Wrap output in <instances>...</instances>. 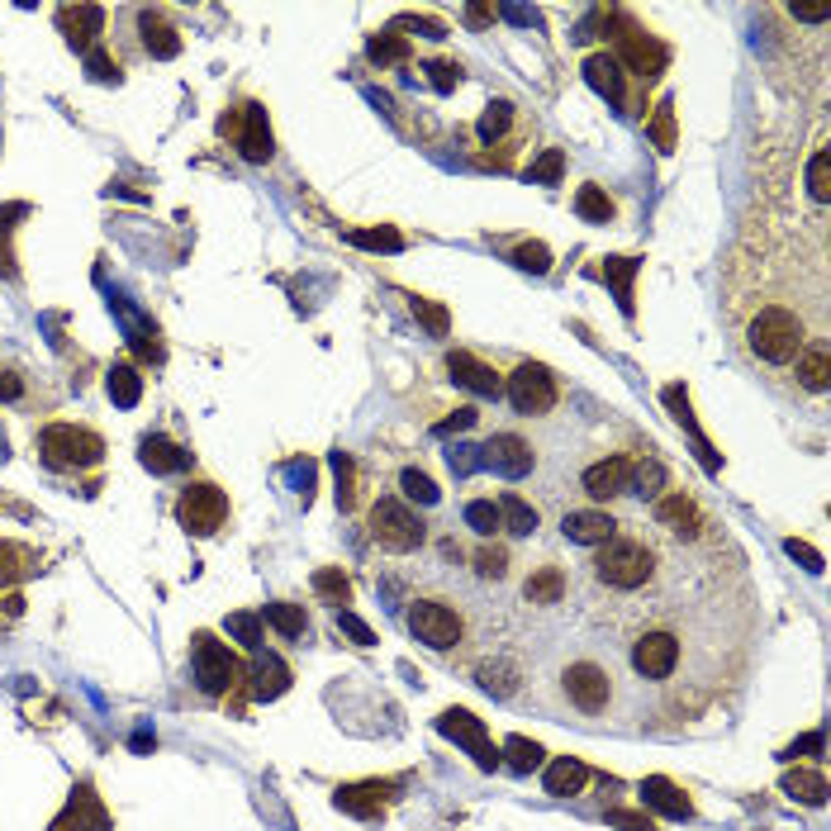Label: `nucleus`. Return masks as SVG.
I'll use <instances>...</instances> for the list:
<instances>
[{
	"label": "nucleus",
	"mask_w": 831,
	"mask_h": 831,
	"mask_svg": "<svg viewBox=\"0 0 831 831\" xmlns=\"http://www.w3.org/2000/svg\"><path fill=\"white\" fill-rule=\"evenodd\" d=\"M652 570H656V556L637 537H613V542H604L599 556H594V580H599L604 590H642V584L652 580Z\"/></svg>",
	"instance_id": "obj_1"
},
{
	"label": "nucleus",
	"mask_w": 831,
	"mask_h": 831,
	"mask_svg": "<svg viewBox=\"0 0 831 831\" xmlns=\"http://www.w3.org/2000/svg\"><path fill=\"white\" fill-rule=\"evenodd\" d=\"M38 451H44V461L53 466V471H86V466H100L106 443H100V433H90V427L48 423L44 433H38Z\"/></svg>",
	"instance_id": "obj_2"
},
{
	"label": "nucleus",
	"mask_w": 831,
	"mask_h": 831,
	"mask_svg": "<svg viewBox=\"0 0 831 831\" xmlns=\"http://www.w3.org/2000/svg\"><path fill=\"white\" fill-rule=\"evenodd\" d=\"M371 537L381 542L385 551H413V547H423V518L409 509L405 499H395V495H381L371 504Z\"/></svg>",
	"instance_id": "obj_3"
},
{
	"label": "nucleus",
	"mask_w": 831,
	"mask_h": 831,
	"mask_svg": "<svg viewBox=\"0 0 831 831\" xmlns=\"http://www.w3.org/2000/svg\"><path fill=\"white\" fill-rule=\"evenodd\" d=\"M176 518H181V528L186 532H195V537H214V532L224 528V518H228V495L219 485H210V480H195V485L181 489Z\"/></svg>",
	"instance_id": "obj_4"
},
{
	"label": "nucleus",
	"mask_w": 831,
	"mask_h": 831,
	"mask_svg": "<svg viewBox=\"0 0 831 831\" xmlns=\"http://www.w3.org/2000/svg\"><path fill=\"white\" fill-rule=\"evenodd\" d=\"M556 399H561V389H556V375L542 367V361H523V367L509 375V405H513V413H523V419L551 413Z\"/></svg>",
	"instance_id": "obj_5"
},
{
	"label": "nucleus",
	"mask_w": 831,
	"mask_h": 831,
	"mask_svg": "<svg viewBox=\"0 0 831 831\" xmlns=\"http://www.w3.org/2000/svg\"><path fill=\"white\" fill-rule=\"evenodd\" d=\"M618 67L622 72H632V76H642V82H652V76L666 72V62H670V48L660 44V38H652L646 29H637V24H628L622 20V34H618Z\"/></svg>",
	"instance_id": "obj_6"
},
{
	"label": "nucleus",
	"mask_w": 831,
	"mask_h": 831,
	"mask_svg": "<svg viewBox=\"0 0 831 831\" xmlns=\"http://www.w3.org/2000/svg\"><path fill=\"white\" fill-rule=\"evenodd\" d=\"M409 632L423 646H433V652H451L461 642V618H457V608H447L437 599H419L409 608Z\"/></svg>",
	"instance_id": "obj_7"
},
{
	"label": "nucleus",
	"mask_w": 831,
	"mask_h": 831,
	"mask_svg": "<svg viewBox=\"0 0 831 831\" xmlns=\"http://www.w3.org/2000/svg\"><path fill=\"white\" fill-rule=\"evenodd\" d=\"M219 128L238 138V152L248 162H271V152H276V138H271V124H266L262 106H238L233 114H224V124Z\"/></svg>",
	"instance_id": "obj_8"
},
{
	"label": "nucleus",
	"mask_w": 831,
	"mask_h": 831,
	"mask_svg": "<svg viewBox=\"0 0 831 831\" xmlns=\"http://www.w3.org/2000/svg\"><path fill=\"white\" fill-rule=\"evenodd\" d=\"M233 680H238V656L224 642H214L210 632H200L195 637V684L204 694H228Z\"/></svg>",
	"instance_id": "obj_9"
},
{
	"label": "nucleus",
	"mask_w": 831,
	"mask_h": 831,
	"mask_svg": "<svg viewBox=\"0 0 831 831\" xmlns=\"http://www.w3.org/2000/svg\"><path fill=\"white\" fill-rule=\"evenodd\" d=\"M437 732L451 736V742H457V746L471 751L480 770H495V765H499V751H495V742H489V732H485V722H480L475 712H466V708H447L443 718H437Z\"/></svg>",
	"instance_id": "obj_10"
},
{
	"label": "nucleus",
	"mask_w": 831,
	"mask_h": 831,
	"mask_svg": "<svg viewBox=\"0 0 831 831\" xmlns=\"http://www.w3.org/2000/svg\"><path fill=\"white\" fill-rule=\"evenodd\" d=\"M566 694L580 712H604L613 704V680H608V670L594 666V660H575V666L566 670Z\"/></svg>",
	"instance_id": "obj_11"
},
{
	"label": "nucleus",
	"mask_w": 831,
	"mask_h": 831,
	"mask_svg": "<svg viewBox=\"0 0 831 831\" xmlns=\"http://www.w3.org/2000/svg\"><path fill=\"white\" fill-rule=\"evenodd\" d=\"M674 666H680V642H674L670 632H642V637L632 642V670H637L642 680H670Z\"/></svg>",
	"instance_id": "obj_12"
},
{
	"label": "nucleus",
	"mask_w": 831,
	"mask_h": 831,
	"mask_svg": "<svg viewBox=\"0 0 831 831\" xmlns=\"http://www.w3.org/2000/svg\"><path fill=\"white\" fill-rule=\"evenodd\" d=\"M48 831H110V813H106V803H100L96 789L76 784L72 798H67V808L53 817V827H48Z\"/></svg>",
	"instance_id": "obj_13"
},
{
	"label": "nucleus",
	"mask_w": 831,
	"mask_h": 831,
	"mask_svg": "<svg viewBox=\"0 0 831 831\" xmlns=\"http://www.w3.org/2000/svg\"><path fill=\"white\" fill-rule=\"evenodd\" d=\"M480 451H485L480 461L495 466V471L509 475V480H523V475L532 471V461H537V457H532V443H523L518 433H495Z\"/></svg>",
	"instance_id": "obj_14"
},
{
	"label": "nucleus",
	"mask_w": 831,
	"mask_h": 831,
	"mask_svg": "<svg viewBox=\"0 0 831 831\" xmlns=\"http://www.w3.org/2000/svg\"><path fill=\"white\" fill-rule=\"evenodd\" d=\"M58 29H62V38H67L76 53H90V48H96V38L106 34V10H100V5H62L58 10Z\"/></svg>",
	"instance_id": "obj_15"
},
{
	"label": "nucleus",
	"mask_w": 831,
	"mask_h": 831,
	"mask_svg": "<svg viewBox=\"0 0 831 831\" xmlns=\"http://www.w3.org/2000/svg\"><path fill=\"white\" fill-rule=\"evenodd\" d=\"M561 532L570 542H580V547H604V542L618 537V523H613V513H604V509H570L561 518Z\"/></svg>",
	"instance_id": "obj_16"
},
{
	"label": "nucleus",
	"mask_w": 831,
	"mask_h": 831,
	"mask_svg": "<svg viewBox=\"0 0 831 831\" xmlns=\"http://www.w3.org/2000/svg\"><path fill=\"white\" fill-rule=\"evenodd\" d=\"M447 371H451V381L466 385V389H471V395H480V399H495L499 389H504V381L495 375V367H485V361L471 357V352H447Z\"/></svg>",
	"instance_id": "obj_17"
},
{
	"label": "nucleus",
	"mask_w": 831,
	"mask_h": 831,
	"mask_svg": "<svg viewBox=\"0 0 831 831\" xmlns=\"http://www.w3.org/2000/svg\"><path fill=\"white\" fill-rule=\"evenodd\" d=\"M138 44L148 58H176L181 53V34L162 10H138Z\"/></svg>",
	"instance_id": "obj_18"
},
{
	"label": "nucleus",
	"mask_w": 831,
	"mask_h": 831,
	"mask_svg": "<svg viewBox=\"0 0 831 831\" xmlns=\"http://www.w3.org/2000/svg\"><path fill=\"white\" fill-rule=\"evenodd\" d=\"M628 489H632V461L628 457H608V461L584 471V495H594V499H618V495H628Z\"/></svg>",
	"instance_id": "obj_19"
},
{
	"label": "nucleus",
	"mask_w": 831,
	"mask_h": 831,
	"mask_svg": "<svg viewBox=\"0 0 831 831\" xmlns=\"http://www.w3.org/2000/svg\"><path fill=\"white\" fill-rule=\"evenodd\" d=\"M138 461H142V471H152V475H176V471H186L190 466V451L181 443H172V437L152 433V437H142Z\"/></svg>",
	"instance_id": "obj_20"
},
{
	"label": "nucleus",
	"mask_w": 831,
	"mask_h": 831,
	"mask_svg": "<svg viewBox=\"0 0 831 831\" xmlns=\"http://www.w3.org/2000/svg\"><path fill=\"white\" fill-rule=\"evenodd\" d=\"M389 794H395V784H381V779H371V784H347V789H337L333 803L343 813H352V817H375L389 803Z\"/></svg>",
	"instance_id": "obj_21"
},
{
	"label": "nucleus",
	"mask_w": 831,
	"mask_h": 831,
	"mask_svg": "<svg viewBox=\"0 0 831 831\" xmlns=\"http://www.w3.org/2000/svg\"><path fill=\"white\" fill-rule=\"evenodd\" d=\"M584 82L599 90L604 100H613V106L628 100V82H622V67H618L613 53H590L584 58Z\"/></svg>",
	"instance_id": "obj_22"
},
{
	"label": "nucleus",
	"mask_w": 831,
	"mask_h": 831,
	"mask_svg": "<svg viewBox=\"0 0 831 831\" xmlns=\"http://www.w3.org/2000/svg\"><path fill=\"white\" fill-rule=\"evenodd\" d=\"M642 798H646V808H656L660 817H674V822H684V817H694V803L690 794H680V784H670V779H642Z\"/></svg>",
	"instance_id": "obj_23"
},
{
	"label": "nucleus",
	"mask_w": 831,
	"mask_h": 831,
	"mask_svg": "<svg viewBox=\"0 0 831 831\" xmlns=\"http://www.w3.org/2000/svg\"><path fill=\"white\" fill-rule=\"evenodd\" d=\"M248 680H252V698H281L285 690H290V666H285L281 656H271V652L266 656L257 652Z\"/></svg>",
	"instance_id": "obj_24"
},
{
	"label": "nucleus",
	"mask_w": 831,
	"mask_h": 831,
	"mask_svg": "<svg viewBox=\"0 0 831 831\" xmlns=\"http://www.w3.org/2000/svg\"><path fill=\"white\" fill-rule=\"evenodd\" d=\"M38 566H44V556H38L34 547H24V542H10V537H0V590H5V584H20V580H29Z\"/></svg>",
	"instance_id": "obj_25"
},
{
	"label": "nucleus",
	"mask_w": 831,
	"mask_h": 831,
	"mask_svg": "<svg viewBox=\"0 0 831 831\" xmlns=\"http://www.w3.org/2000/svg\"><path fill=\"white\" fill-rule=\"evenodd\" d=\"M656 523L670 528V532H680V537H684V532L694 537V532H698V504L684 495V489H674V495H666V499L656 504Z\"/></svg>",
	"instance_id": "obj_26"
},
{
	"label": "nucleus",
	"mask_w": 831,
	"mask_h": 831,
	"mask_svg": "<svg viewBox=\"0 0 831 831\" xmlns=\"http://www.w3.org/2000/svg\"><path fill=\"white\" fill-rule=\"evenodd\" d=\"M794 375H798V389H808V395H827L831 385V357H827V343L808 347L798 361H794Z\"/></svg>",
	"instance_id": "obj_27"
},
{
	"label": "nucleus",
	"mask_w": 831,
	"mask_h": 831,
	"mask_svg": "<svg viewBox=\"0 0 831 831\" xmlns=\"http://www.w3.org/2000/svg\"><path fill=\"white\" fill-rule=\"evenodd\" d=\"M584 784H590V765H584V760L556 756V760L547 765V794H551V798H570V794H580Z\"/></svg>",
	"instance_id": "obj_28"
},
{
	"label": "nucleus",
	"mask_w": 831,
	"mask_h": 831,
	"mask_svg": "<svg viewBox=\"0 0 831 831\" xmlns=\"http://www.w3.org/2000/svg\"><path fill=\"white\" fill-rule=\"evenodd\" d=\"M499 528L504 532H513V537H532V532H537V509H532L528 499H518V495H504L499 504Z\"/></svg>",
	"instance_id": "obj_29"
},
{
	"label": "nucleus",
	"mask_w": 831,
	"mask_h": 831,
	"mask_svg": "<svg viewBox=\"0 0 831 831\" xmlns=\"http://www.w3.org/2000/svg\"><path fill=\"white\" fill-rule=\"evenodd\" d=\"M106 389H110V399L120 409H134L138 399H142V375L128 367V361H120V367H110V381H106Z\"/></svg>",
	"instance_id": "obj_30"
},
{
	"label": "nucleus",
	"mask_w": 831,
	"mask_h": 831,
	"mask_svg": "<svg viewBox=\"0 0 831 831\" xmlns=\"http://www.w3.org/2000/svg\"><path fill=\"white\" fill-rule=\"evenodd\" d=\"M523 594H528V604H561V594H566V575H561V570H556V566H542L537 575H528Z\"/></svg>",
	"instance_id": "obj_31"
},
{
	"label": "nucleus",
	"mask_w": 831,
	"mask_h": 831,
	"mask_svg": "<svg viewBox=\"0 0 831 831\" xmlns=\"http://www.w3.org/2000/svg\"><path fill=\"white\" fill-rule=\"evenodd\" d=\"M827 190H831V152L822 142V148L813 152V162H808V200H813L817 214H827Z\"/></svg>",
	"instance_id": "obj_32"
},
{
	"label": "nucleus",
	"mask_w": 831,
	"mask_h": 831,
	"mask_svg": "<svg viewBox=\"0 0 831 831\" xmlns=\"http://www.w3.org/2000/svg\"><path fill=\"white\" fill-rule=\"evenodd\" d=\"M784 794L798 798V803H808V808H817V803L827 798V779L813 774V770H789L784 774Z\"/></svg>",
	"instance_id": "obj_33"
},
{
	"label": "nucleus",
	"mask_w": 831,
	"mask_h": 831,
	"mask_svg": "<svg viewBox=\"0 0 831 831\" xmlns=\"http://www.w3.org/2000/svg\"><path fill=\"white\" fill-rule=\"evenodd\" d=\"M367 53H371V62H381V67H395V62H409V38L399 29H385L367 44Z\"/></svg>",
	"instance_id": "obj_34"
},
{
	"label": "nucleus",
	"mask_w": 831,
	"mask_h": 831,
	"mask_svg": "<svg viewBox=\"0 0 831 831\" xmlns=\"http://www.w3.org/2000/svg\"><path fill=\"white\" fill-rule=\"evenodd\" d=\"M637 266L642 262H632V257H608V266H604V281H613L622 314H632V276H637Z\"/></svg>",
	"instance_id": "obj_35"
},
{
	"label": "nucleus",
	"mask_w": 831,
	"mask_h": 831,
	"mask_svg": "<svg viewBox=\"0 0 831 831\" xmlns=\"http://www.w3.org/2000/svg\"><path fill=\"white\" fill-rule=\"evenodd\" d=\"M513 120H518V110L509 106V100H495V106L480 114V138H485L489 148H495V142L504 148V134H509V124H513Z\"/></svg>",
	"instance_id": "obj_36"
},
{
	"label": "nucleus",
	"mask_w": 831,
	"mask_h": 831,
	"mask_svg": "<svg viewBox=\"0 0 831 831\" xmlns=\"http://www.w3.org/2000/svg\"><path fill=\"white\" fill-rule=\"evenodd\" d=\"M542 756H547V751H542L537 742H528V736H509V742H504V765L518 770V774H532L542 765Z\"/></svg>",
	"instance_id": "obj_37"
},
{
	"label": "nucleus",
	"mask_w": 831,
	"mask_h": 831,
	"mask_svg": "<svg viewBox=\"0 0 831 831\" xmlns=\"http://www.w3.org/2000/svg\"><path fill=\"white\" fill-rule=\"evenodd\" d=\"M266 622L281 632V637H305L309 632V618L300 604H266Z\"/></svg>",
	"instance_id": "obj_38"
},
{
	"label": "nucleus",
	"mask_w": 831,
	"mask_h": 831,
	"mask_svg": "<svg viewBox=\"0 0 831 831\" xmlns=\"http://www.w3.org/2000/svg\"><path fill=\"white\" fill-rule=\"evenodd\" d=\"M480 690L495 694V698H509L518 690V670L509 660H495V666H480Z\"/></svg>",
	"instance_id": "obj_39"
},
{
	"label": "nucleus",
	"mask_w": 831,
	"mask_h": 831,
	"mask_svg": "<svg viewBox=\"0 0 831 831\" xmlns=\"http://www.w3.org/2000/svg\"><path fill=\"white\" fill-rule=\"evenodd\" d=\"M575 210H580V219H594V224H608V219H613V200H608V190H599V186H580V195H575Z\"/></svg>",
	"instance_id": "obj_40"
},
{
	"label": "nucleus",
	"mask_w": 831,
	"mask_h": 831,
	"mask_svg": "<svg viewBox=\"0 0 831 831\" xmlns=\"http://www.w3.org/2000/svg\"><path fill=\"white\" fill-rule=\"evenodd\" d=\"M347 243H357V248H367V252H399L405 248V238H399L395 228H352Z\"/></svg>",
	"instance_id": "obj_41"
},
{
	"label": "nucleus",
	"mask_w": 831,
	"mask_h": 831,
	"mask_svg": "<svg viewBox=\"0 0 831 831\" xmlns=\"http://www.w3.org/2000/svg\"><path fill=\"white\" fill-rule=\"evenodd\" d=\"M314 590H319V599H328V604H352V580H347L343 570H319Z\"/></svg>",
	"instance_id": "obj_42"
},
{
	"label": "nucleus",
	"mask_w": 831,
	"mask_h": 831,
	"mask_svg": "<svg viewBox=\"0 0 831 831\" xmlns=\"http://www.w3.org/2000/svg\"><path fill=\"white\" fill-rule=\"evenodd\" d=\"M466 528H475L480 537H495V532H499L495 499H471V504H466Z\"/></svg>",
	"instance_id": "obj_43"
},
{
	"label": "nucleus",
	"mask_w": 831,
	"mask_h": 831,
	"mask_svg": "<svg viewBox=\"0 0 831 831\" xmlns=\"http://www.w3.org/2000/svg\"><path fill=\"white\" fill-rule=\"evenodd\" d=\"M24 214V204H5L0 210V271L15 276V252H10V233H15V219Z\"/></svg>",
	"instance_id": "obj_44"
},
{
	"label": "nucleus",
	"mask_w": 831,
	"mask_h": 831,
	"mask_svg": "<svg viewBox=\"0 0 831 831\" xmlns=\"http://www.w3.org/2000/svg\"><path fill=\"white\" fill-rule=\"evenodd\" d=\"M399 485H405V495H409V499H419V504H437V499H443V489L433 485V475L413 471V466H409L405 475H399Z\"/></svg>",
	"instance_id": "obj_45"
},
{
	"label": "nucleus",
	"mask_w": 831,
	"mask_h": 831,
	"mask_svg": "<svg viewBox=\"0 0 831 831\" xmlns=\"http://www.w3.org/2000/svg\"><path fill=\"white\" fill-rule=\"evenodd\" d=\"M652 138H656L660 152L674 148V106H670V100H660L656 114H652Z\"/></svg>",
	"instance_id": "obj_46"
},
{
	"label": "nucleus",
	"mask_w": 831,
	"mask_h": 831,
	"mask_svg": "<svg viewBox=\"0 0 831 831\" xmlns=\"http://www.w3.org/2000/svg\"><path fill=\"white\" fill-rule=\"evenodd\" d=\"M228 632H233V637H238L243 646H248V652H257V646H262V618H252V613H233V618H228Z\"/></svg>",
	"instance_id": "obj_47"
},
{
	"label": "nucleus",
	"mask_w": 831,
	"mask_h": 831,
	"mask_svg": "<svg viewBox=\"0 0 831 831\" xmlns=\"http://www.w3.org/2000/svg\"><path fill=\"white\" fill-rule=\"evenodd\" d=\"M475 570L485 580H504V570H509V551L504 547H480L475 551Z\"/></svg>",
	"instance_id": "obj_48"
},
{
	"label": "nucleus",
	"mask_w": 831,
	"mask_h": 831,
	"mask_svg": "<svg viewBox=\"0 0 831 831\" xmlns=\"http://www.w3.org/2000/svg\"><path fill=\"white\" fill-rule=\"evenodd\" d=\"M561 166H566V158H561V152H556V148H551V152H542V158H537V162L528 166L532 186H551V181L561 176Z\"/></svg>",
	"instance_id": "obj_49"
},
{
	"label": "nucleus",
	"mask_w": 831,
	"mask_h": 831,
	"mask_svg": "<svg viewBox=\"0 0 831 831\" xmlns=\"http://www.w3.org/2000/svg\"><path fill=\"white\" fill-rule=\"evenodd\" d=\"M333 471H337V504H343V509H352V504H357V489H352V457H343V451H337V457H333Z\"/></svg>",
	"instance_id": "obj_50"
},
{
	"label": "nucleus",
	"mask_w": 831,
	"mask_h": 831,
	"mask_svg": "<svg viewBox=\"0 0 831 831\" xmlns=\"http://www.w3.org/2000/svg\"><path fill=\"white\" fill-rule=\"evenodd\" d=\"M86 72L96 76V82H120V62H114V58H110L100 44L86 53Z\"/></svg>",
	"instance_id": "obj_51"
},
{
	"label": "nucleus",
	"mask_w": 831,
	"mask_h": 831,
	"mask_svg": "<svg viewBox=\"0 0 831 831\" xmlns=\"http://www.w3.org/2000/svg\"><path fill=\"white\" fill-rule=\"evenodd\" d=\"M413 314L423 319V328L433 333V337H447V309H443V305H433V300H413Z\"/></svg>",
	"instance_id": "obj_52"
},
{
	"label": "nucleus",
	"mask_w": 831,
	"mask_h": 831,
	"mask_svg": "<svg viewBox=\"0 0 831 831\" xmlns=\"http://www.w3.org/2000/svg\"><path fill=\"white\" fill-rule=\"evenodd\" d=\"M660 480H666L660 461H637V466H632V489H642V495H656Z\"/></svg>",
	"instance_id": "obj_53"
},
{
	"label": "nucleus",
	"mask_w": 831,
	"mask_h": 831,
	"mask_svg": "<svg viewBox=\"0 0 831 831\" xmlns=\"http://www.w3.org/2000/svg\"><path fill=\"white\" fill-rule=\"evenodd\" d=\"M513 262L523 266V271H537V276H542V271H551V252L542 248V243H523V248L513 252Z\"/></svg>",
	"instance_id": "obj_54"
},
{
	"label": "nucleus",
	"mask_w": 831,
	"mask_h": 831,
	"mask_svg": "<svg viewBox=\"0 0 831 831\" xmlns=\"http://www.w3.org/2000/svg\"><path fill=\"white\" fill-rule=\"evenodd\" d=\"M608 822H613L618 831H656L652 813H637V808H613L608 813Z\"/></svg>",
	"instance_id": "obj_55"
},
{
	"label": "nucleus",
	"mask_w": 831,
	"mask_h": 831,
	"mask_svg": "<svg viewBox=\"0 0 831 831\" xmlns=\"http://www.w3.org/2000/svg\"><path fill=\"white\" fill-rule=\"evenodd\" d=\"M337 632H347V637H352L357 646H371L375 642V632L367 628V622H361L357 613H347V608H343V613H337Z\"/></svg>",
	"instance_id": "obj_56"
},
{
	"label": "nucleus",
	"mask_w": 831,
	"mask_h": 831,
	"mask_svg": "<svg viewBox=\"0 0 831 831\" xmlns=\"http://www.w3.org/2000/svg\"><path fill=\"white\" fill-rule=\"evenodd\" d=\"M475 419H480L475 409H457V413H451V419L437 423L433 433H437V437H447V433H466V427H475Z\"/></svg>",
	"instance_id": "obj_57"
},
{
	"label": "nucleus",
	"mask_w": 831,
	"mask_h": 831,
	"mask_svg": "<svg viewBox=\"0 0 831 831\" xmlns=\"http://www.w3.org/2000/svg\"><path fill=\"white\" fill-rule=\"evenodd\" d=\"M427 82H433V90H451L457 86V67L451 62H427Z\"/></svg>",
	"instance_id": "obj_58"
},
{
	"label": "nucleus",
	"mask_w": 831,
	"mask_h": 831,
	"mask_svg": "<svg viewBox=\"0 0 831 831\" xmlns=\"http://www.w3.org/2000/svg\"><path fill=\"white\" fill-rule=\"evenodd\" d=\"M789 556H794V561H803V570H822V556H817L813 547H808V542H789Z\"/></svg>",
	"instance_id": "obj_59"
},
{
	"label": "nucleus",
	"mask_w": 831,
	"mask_h": 831,
	"mask_svg": "<svg viewBox=\"0 0 831 831\" xmlns=\"http://www.w3.org/2000/svg\"><path fill=\"white\" fill-rule=\"evenodd\" d=\"M24 395V385H20V375L10 371V367H0V399H20Z\"/></svg>",
	"instance_id": "obj_60"
},
{
	"label": "nucleus",
	"mask_w": 831,
	"mask_h": 831,
	"mask_svg": "<svg viewBox=\"0 0 831 831\" xmlns=\"http://www.w3.org/2000/svg\"><path fill=\"white\" fill-rule=\"evenodd\" d=\"M504 15L513 24H537V10H523V5H504Z\"/></svg>",
	"instance_id": "obj_61"
},
{
	"label": "nucleus",
	"mask_w": 831,
	"mask_h": 831,
	"mask_svg": "<svg viewBox=\"0 0 831 831\" xmlns=\"http://www.w3.org/2000/svg\"><path fill=\"white\" fill-rule=\"evenodd\" d=\"M466 20H471L475 29H480V24H489V20H495V10H489V5H471V10H466Z\"/></svg>",
	"instance_id": "obj_62"
}]
</instances>
